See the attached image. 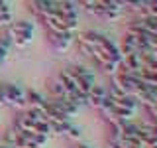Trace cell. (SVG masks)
I'll list each match as a JSON object with an SVG mask.
<instances>
[{
	"mask_svg": "<svg viewBox=\"0 0 157 148\" xmlns=\"http://www.w3.org/2000/svg\"><path fill=\"white\" fill-rule=\"evenodd\" d=\"M0 87H2V105L26 111V89L16 83H0Z\"/></svg>",
	"mask_w": 157,
	"mask_h": 148,
	"instance_id": "4",
	"label": "cell"
},
{
	"mask_svg": "<svg viewBox=\"0 0 157 148\" xmlns=\"http://www.w3.org/2000/svg\"><path fill=\"white\" fill-rule=\"evenodd\" d=\"M14 22L12 10H10L8 2H0V26H8V24Z\"/></svg>",
	"mask_w": 157,
	"mask_h": 148,
	"instance_id": "12",
	"label": "cell"
},
{
	"mask_svg": "<svg viewBox=\"0 0 157 148\" xmlns=\"http://www.w3.org/2000/svg\"><path fill=\"white\" fill-rule=\"evenodd\" d=\"M14 126L22 132H33V134H43V136L51 134V128H49L43 113L41 111H32V109L20 111V115L16 117V121H14Z\"/></svg>",
	"mask_w": 157,
	"mask_h": 148,
	"instance_id": "1",
	"label": "cell"
},
{
	"mask_svg": "<svg viewBox=\"0 0 157 148\" xmlns=\"http://www.w3.org/2000/svg\"><path fill=\"white\" fill-rule=\"evenodd\" d=\"M108 101V89H104V87H100V85H92V89L86 93V105H90L92 109H100L104 103Z\"/></svg>",
	"mask_w": 157,
	"mask_h": 148,
	"instance_id": "6",
	"label": "cell"
},
{
	"mask_svg": "<svg viewBox=\"0 0 157 148\" xmlns=\"http://www.w3.org/2000/svg\"><path fill=\"white\" fill-rule=\"evenodd\" d=\"M49 101H51L53 105H55L59 111H61L65 117H69V118H73L78 113V109H81L78 105H75L73 101H69L67 97H55V99H49Z\"/></svg>",
	"mask_w": 157,
	"mask_h": 148,
	"instance_id": "9",
	"label": "cell"
},
{
	"mask_svg": "<svg viewBox=\"0 0 157 148\" xmlns=\"http://www.w3.org/2000/svg\"><path fill=\"white\" fill-rule=\"evenodd\" d=\"M0 2H8V0H0Z\"/></svg>",
	"mask_w": 157,
	"mask_h": 148,
	"instance_id": "17",
	"label": "cell"
},
{
	"mask_svg": "<svg viewBox=\"0 0 157 148\" xmlns=\"http://www.w3.org/2000/svg\"><path fill=\"white\" fill-rule=\"evenodd\" d=\"M136 18H157V0H141L136 10Z\"/></svg>",
	"mask_w": 157,
	"mask_h": 148,
	"instance_id": "11",
	"label": "cell"
},
{
	"mask_svg": "<svg viewBox=\"0 0 157 148\" xmlns=\"http://www.w3.org/2000/svg\"><path fill=\"white\" fill-rule=\"evenodd\" d=\"M0 148H10L6 142H4V138H2V136H0Z\"/></svg>",
	"mask_w": 157,
	"mask_h": 148,
	"instance_id": "16",
	"label": "cell"
},
{
	"mask_svg": "<svg viewBox=\"0 0 157 148\" xmlns=\"http://www.w3.org/2000/svg\"><path fill=\"white\" fill-rule=\"evenodd\" d=\"M55 12H59L65 18H78V6H77V2H73V0H57Z\"/></svg>",
	"mask_w": 157,
	"mask_h": 148,
	"instance_id": "10",
	"label": "cell"
},
{
	"mask_svg": "<svg viewBox=\"0 0 157 148\" xmlns=\"http://www.w3.org/2000/svg\"><path fill=\"white\" fill-rule=\"evenodd\" d=\"M49 99L45 95H41L36 89H26V109H32V111H43L47 107Z\"/></svg>",
	"mask_w": 157,
	"mask_h": 148,
	"instance_id": "7",
	"label": "cell"
},
{
	"mask_svg": "<svg viewBox=\"0 0 157 148\" xmlns=\"http://www.w3.org/2000/svg\"><path fill=\"white\" fill-rule=\"evenodd\" d=\"M71 148H90L88 144H85V142H81V140H77V142H73Z\"/></svg>",
	"mask_w": 157,
	"mask_h": 148,
	"instance_id": "15",
	"label": "cell"
},
{
	"mask_svg": "<svg viewBox=\"0 0 157 148\" xmlns=\"http://www.w3.org/2000/svg\"><path fill=\"white\" fill-rule=\"evenodd\" d=\"M106 148H122V144H120V140H116V138H108Z\"/></svg>",
	"mask_w": 157,
	"mask_h": 148,
	"instance_id": "14",
	"label": "cell"
},
{
	"mask_svg": "<svg viewBox=\"0 0 157 148\" xmlns=\"http://www.w3.org/2000/svg\"><path fill=\"white\" fill-rule=\"evenodd\" d=\"M6 59H8V47L4 46V43H0V65H2Z\"/></svg>",
	"mask_w": 157,
	"mask_h": 148,
	"instance_id": "13",
	"label": "cell"
},
{
	"mask_svg": "<svg viewBox=\"0 0 157 148\" xmlns=\"http://www.w3.org/2000/svg\"><path fill=\"white\" fill-rule=\"evenodd\" d=\"M39 22L43 24L45 32H71V34H77V30H78V18H65L59 12H49V14L39 18Z\"/></svg>",
	"mask_w": 157,
	"mask_h": 148,
	"instance_id": "3",
	"label": "cell"
},
{
	"mask_svg": "<svg viewBox=\"0 0 157 148\" xmlns=\"http://www.w3.org/2000/svg\"><path fill=\"white\" fill-rule=\"evenodd\" d=\"M33 24L29 20H18L6 26V39L10 42V46L16 47H28L33 39Z\"/></svg>",
	"mask_w": 157,
	"mask_h": 148,
	"instance_id": "2",
	"label": "cell"
},
{
	"mask_svg": "<svg viewBox=\"0 0 157 148\" xmlns=\"http://www.w3.org/2000/svg\"><path fill=\"white\" fill-rule=\"evenodd\" d=\"M45 38L53 51L65 53L75 46V34L71 32H45Z\"/></svg>",
	"mask_w": 157,
	"mask_h": 148,
	"instance_id": "5",
	"label": "cell"
},
{
	"mask_svg": "<svg viewBox=\"0 0 157 148\" xmlns=\"http://www.w3.org/2000/svg\"><path fill=\"white\" fill-rule=\"evenodd\" d=\"M55 4H57V0H29V10L39 20L49 12H55Z\"/></svg>",
	"mask_w": 157,
	"mask_h": 148,
	"instance_id": "8",
	"label": "cell"
}]
</instances>
